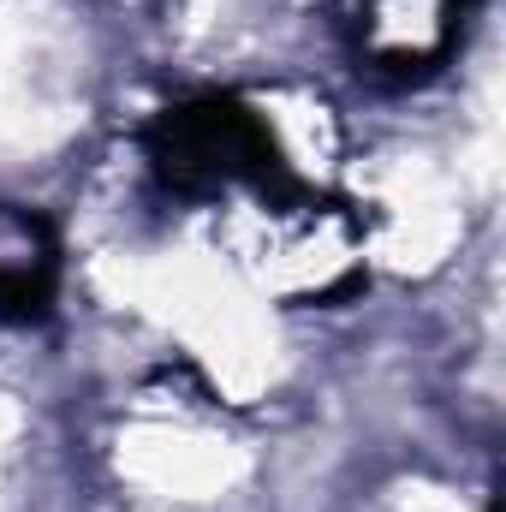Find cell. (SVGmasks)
<instances>
[{
	"label": "cell",
	"instance_id": "cell-1",
	"mask_svg": "<svg viewBox=\"0 0 506 512\" xmlns=\"http://www.w3.org/2000/svg\"><path fill=\"white\" fill-rule=\"evenodd\" d=\"M155 161L173 185L185 191H215L233 179H256L274 167V143L245 108L233 102H203V108H179L155 126Z\"/></svg>",
	"mask_w": 506,
	"mask_h": 512
}]
</instances>
